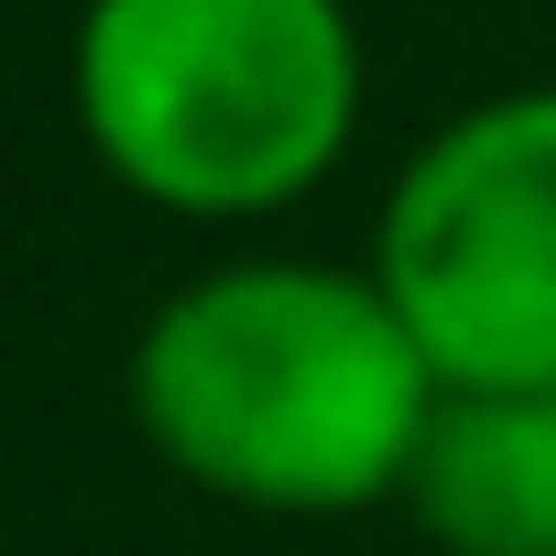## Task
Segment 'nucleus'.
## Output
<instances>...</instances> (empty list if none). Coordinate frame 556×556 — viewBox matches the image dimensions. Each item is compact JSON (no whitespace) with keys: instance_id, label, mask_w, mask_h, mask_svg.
I'll use <instances>...</instances> for the list:
<instances>
[{"instance_id":"obj_1","label":"nucleus","mask_w":556,"mask_h":556,"mask_svg":"<svg viewBox=\"0 0 556 556\" xmlns=\"http://www.w3.org/2000/svg\"><path fill=\"white\" fill-rule=\"evenodd\" d=\"M121 404L153 469L218 513L361 523L404 513L447 382L371 262L251 240L153 295L121 350Z\"/></svg>"},{"instance_id":"obj_2","label":"nucleus","mask_w":556,"mask_h":556,"mask_svg":"<svg viewBox=\"0 0 556 556\" xmlns=\"http://www.w3.org/2000/svg\"><path fill=\"white\" fill-rule=\"evenodd\" d=\"M77 153L175 229H273L328 197L371 131V34L350 0H77Z\"/></svg>"},{"instance_id":"obj_3","label":"nucleus","mask_w":556,"mask_h":556,"mask_svg":"<svg viewBox=\"0 0 556 556\" xmlns=\"http://www.w3.org/2000/svg\"><path fill=\"white\" fill-rule=\"evenodd\" d=\"M361 262L447 393L556 382V77L415 131Z\"/></svg>"},{"instance_id":"obj_4","label":"nucleus","mask_w":556,"mask_h":556,"mask_svg":"<svg viewBox=\"0 0 556 556\" xmlns=\"http://www.w3.org/2000/svg\"><path fill=\"white\" fill-rule=\"evenodd\" d=\"M404 523L437 556H556V382L447 393L404 480Z\"/></svg>"}]
</instances>
